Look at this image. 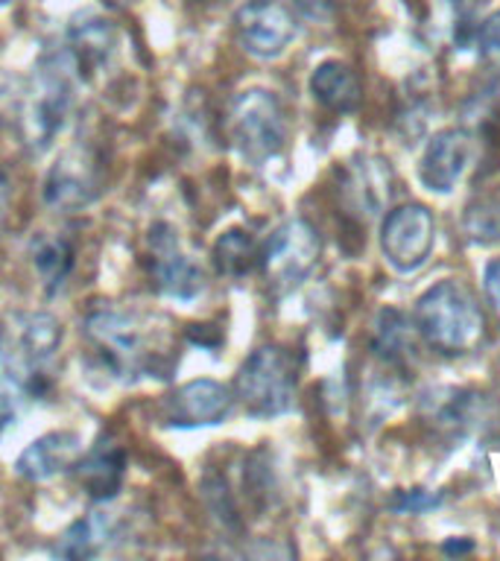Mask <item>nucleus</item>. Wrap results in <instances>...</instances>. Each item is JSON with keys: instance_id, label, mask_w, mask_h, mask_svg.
I'll return each mask as SVG.
<instances>
[{"instance_id": "f03ea898", "label": "nucleus", "mask_w": 500, "mask_h": 561, "mask_svg": "<svg viewBox=\"0 0 500 561\" xmlns=\"http://www.w3.org/2000/svg\"><path fill=\"white\" fill-rule=\"evenodd\" d=\"M82 333L94 351L96 363L114 380L135 383L158 368L161 354L149 345L140 319L121 307H94L82 322Z\"/></svg>"}, {"instance_id": "6ab92c4d", "label": "nucleus", "mask_w": 500, "mask_h": 561, "mask_svg": "<svg viewBox=\"0 0 500 561\" xmlns=\"http://www.w3.org/2000/svg\"><path fill=\"white\" fill-rule=\"evenodd\" d=\"M33 266L47 296L61 293L73 272V245L59 234H42L33 243Z\"/></svg>"}, {"instance_id": "4be33fe9", "label": "nucleus", "mask_w": 500, "mask_h": 561, "mask_svg": "<svg viewBox=\"0 0 500 561\" xmlns=\"http://www.w3.org/2000/svg\"><path fill=\"white\" fill-rule=\"evenodd\" d=\"M407 340H410V331H407V319H404L398 310H384L377 316V328H375V351L377 357L389 359H401V354L407 351Z\"/></svg>"}, {"instance_id": "b1692460", "label": "nucleus", "mask_w": 500, "mask_h": 561, "mask_svg": "<svg viewBox=\"0 0 500 561\" xmlns=\"http://www.w3.org/2000/svg\"><path fill=\"white\" fill-rule=\"evenodd\" d=\"M24 407V383L12 375H0V433L15 424Z\"/></svg>"}, {"instance_id": "f3484780", "label": "nucleus", "mask_w": 500, "mask_h": 561, "mask_svg": "<svg viewBox=\"0 0 500 561\" xmlns=\"http://www.w3.org/2000/svg\"><path fill=\"white\" fill-rule=\"evenodd\" d=\"M310 94L328 112L349 114L363 100V88H360L357 73L345 61L328 59L316 65V70L310 73Z\"/></svg>"}, {"instance_id": "39448f33", "label": "nucleus", "mask_w": 500, "mask_h": 561, "mask_svg": "<svg viewBox=\"0 0 500 561\" xmlns=\"http://www.w3.org/2000/svg\"><path fill=\"white\" fill-rule=\"evenodd\" d=\"M228 138L249 164H263L287 144V121L279 96L266 88H249L228 112Z\"/></svg>"}, {"instance_id": "cd10ccee", "label": "nucleus", "mask_w": 500, "mask_h": 561, "mask_svg": "<svg viewBox=\"0 0 500 561\" xmlns=\"http://www.w3.org/2000/svg\"><path fill=\"white\" fill-rule=\"evenodd\" d=\"M9 196H12V191H9V179H7V173L0 170V219L7 217Z\"/></svg>"}, {"instance_id": "412c9836", "label": "nucleus", "mask_w": 500, "mask_h": 561, "mask_svg": "<svg viewBox=\"0 0 500 561\" xmlns=\"http://www.w3.org/2000/svg\"><path fill=\"white\" fill-rule=\"evenodd\" d=\"M105 541H109V526H105L103 517H82L70 529H65V535L53 547V556H59V559H91V556L103 550Z\"/></svg>"}, {"instance_id": "f257e3e1", "label": "nucleus", "mask_w": 500, "mask_h": 561, "mask_svg": "<svg viewBox=\"0 0 500 561\" xmlns=\"http://www.w3.org/2000/svg\"><path fill=\"white\" fill-rule=\"evenodd\" d=\"M416 328L430 348L447 357L468 354L486 336V319L474 296L454 278H445L419 298Z\"/></svg>"}, {"instance_id": "1a4fd4ad", "label": "nucleus", "mask_w": 500, "mask_h": 561, "mask_svg": "<svg viewBox=\"0 0 500 561\" xmlns=\"http://www.w3.org/2000/svg\"><path fill=\"white\" fill-rule=\"evenodd\" d=\"M436 243V222L424 205H401V208L389 210L380 228V249H384L386 261L393 263L395 270L410 275L428 263L430 252Z\"/></svg>"}, {"instance_id": "ddd939ff", "label": "nucleus", "mask_w": 500, "mask_h": 561, "mask_svg": "<svg viewBox=\"0 0 500 561\" xmlns=\"http://www.w3.org/2000/svg\"><path fill=\"white\" fill-rule=\"evenodd\" d=\"M59 345L61 324L50 313L21 316L9 340L0 331V359H15L30 375H42V368L56 357Z\"/></svg>"}, {"instance_id": "7ed1b4c3", "label": "nucleus", "mask_w": 500, "mask_h": 561, "mask_svg": "<svg viewBox=\"0 0 500 561\" xmlns=\"http://www.w3.org/2000/svg\"><path fill=\"white\" fill-rule=\"evenodd\" d=\"M79 77L82 73L68 47L44 53L35 68L33 85L24 96V117H21V135L30 147L44 149L65 126Z\"/></svg>"}, {"instance_id": "393cba45", "label": "nucleus", "mask_w": 500, "mask_h": 561, "mask_svg": "<svg viewBox=\"0 0 500 561\" xmlns=\"http://www.w3.org/2000/svg\"><path fill=\"white\" fill-rule=\"evenodd\" d=\"M474 42L480 47L482 59L500 68V9L498 12H491V15L474 30Z\"/></svg>"}, {"instance_id": "6e6552de", "label": "nucleus", "mask_w": 500, "mask_h": 561, "mask_svg": "<svg viewBox=\"0 0 500 561\" xmlns=\"http://www.w3.org/2000/svg\"><path fill=\"white\" fill-rule=\"evenodd\" d=\"M103 191V167L96 161L94 149L73 147L53 161L44 175V205L56 214H79L94 205Z\"/></svg>"}, {"instance_id": "dca6fc26", "label": "nucleus", "mask_w": 500, "mask_h": 561, "mask_svg": "<svg viewBox=\"0 0 500 561\" xmlns=\"http://www.w3.org/2000/svg\"><path fill=\"white\" fill-rule=\"evenodd\" d=\"M117 42H121L117 26L96 15L79 18L68 30V50L73 56V61H77L82 77L91 73V70L103 68L105 61L117 53Z\"/></svg>"}, {"instance_id": "9b49d317", "label": "nucleus", "mask_w": 500, "mask_h": 561, "mask_svg": "<svg viewBox=\"0 0 500 561\" xmlns=\"http://www.w3.org/2000/svg\"><path fill=\"white\" fill-rule=\"evenodd\" d=\"M235 410V392L219 380L196 377L167 394L164 424L179 430L217 427Z\"/></svg>"}, {"instance_id": "a211bd4d", "label": "nucleus", "mask_w": 500, "mask_h": 561, "mask_svg": "<svg viewBox=\"0 0 500 561\" xmlns=\"http://www.w3.org/2000/svg\"><path fill=\"white\" fill-rule=\"evenodd\" d=\"M389 184H393V173L389 167L380 161V158H366L349 170V179H345V196H349V205L357 214H377L389 202Z\"/></svg>"}, {"instance_id": "4468645a", "label": "nucleus", "mask_w": 500, "mask_h": 561, "mask_svg": "<svg viewBox=\"0 0 500 561\" xmlns=\"http://www.w3.org/2000/svg\"><path fill=\"white\" fill-rule=\"evenodd\" d=\"M73 480L94 503H109L121 494L123 477H126V450L112 436H100L94 447L77 456L70 465Z\"/></svg>"}, {"instance_id": "a878e982", "label": "nucleus", "mask_w": 500, "mask_h": 561, "mask_svg": "<svg viewBox=\"0 0 500 561\" xmlns=\"http://www.w3.org/2000/svg\"><path fill=\"white\" fill-rule=\"evenodd\" d=\"M482 284H486V296H489V301L500 313V261L489 263V270H486V278H482Z\"/></svg>"}, {"instance_id": "20e7f679", "label": "nucleus", "mask_w": 500, "mask_h": 561, "mask_svg": "<svg viewBox=\"0 0 500 561\" xmlns=\"http://www.w3.org/2000/svg\"><path fill=\"white\" fill-rule=\"evenodd\" d=\"M235 398L252 419H279L296 403V366L281 345H261L235 377Z\"/></svg>"}, {"instance_id": "bb28decb", "label": "nucleus", "mask_w": 500, "mask_h": 561, "mask_svg": "<svg viewBox=\"0 0 500 561\" xmlns=\"http://www.w3.org/2000/svg\"><path fill=\"white\" fill-rule=\"evenodd\" d=\"M293 3L302 15L314 18V21H322L331 12V0H293Z\"/></svg>"}, {"instance_id": "aec40b11", "label": "nucleus", "mask_w": 500, "mask_h": 561, "mask_svg": "<svg viewBox=\"0 0 500 561\" xmlns=\"http://www.w3.org/2000/svg\"><path fill=\"white\" fill-rule=\"evenodd\" d=\"M258 257H261V249L246 228H228L211 249V261H214L219 275H226V278L249 275L258 266Z\"/></svg>"}, {"instance_id": "0eeeda50", "label": "nucleus", "mask_w": 500, "mask_h": 561, "mask_svg": "<svg viewBox=\"0 0 500 561\" xmlns=\"http://www.w3.org/2000/svg\"><path fill=\"white\" fill-rule=\"evenodd\" d=\"M147 275L158 296L175 301H193L208 284L202 263L184 252L182 240L167 222H156L147 231Z\"/></svg>"}, {"instance_id": "9d476101", "label": "nucleus", "mask_w": 500, "mask_h": 561, "mask_svg": "<svg viewBox=\"0 0 500 561\" xmlns=\"http://www.w3.org/2000/svg\"><path fill=\"white\" fill-rule=\"evenodd\" d=\"M235 35L254 59H279L296 42L298 24L293 12L275 0H246L235 12Z\"/></svg>"}, {"instance_id": "f8f14e48", "label": "nucleus", "mask_w": 500, "mask_h": 561, "mask_svg": "<svg viewBox=\"0 0 500 561\" xmlns=\"http://www.w3.org/2000/svg\"><path fill=\"white\" fill-rule=\"evenodd\" d=\"M474 156H477V144L465 129L436 131L424 147V156H421V184L428 191L451 193L471 170Z\"/></svg>"}, {"instance_id": "c85d7f7f", "label": "nucleus", "mask_w": 500, "mask_h": 561, "mask_svg": "<svg viewBox=\"0 0 500 561\" xmlns=\"http://www.w3.org/2000/svg\"><path fill=\"white\" fill-rule=\"evenodd\" d=\"M112 7H129V3H135V0H109Z\"/></svg>"}, {"instance_id": "5701e85b", "label": "nucleus", "mask_w": 500, "mask_h": 561, "mask_svg": "<svg viewBox=\"0 0 500 561\" xmlns=\"http://www.w3.org/2000/svg\"><path fill=\"white\" fill-rule=\"evenodd\" d=\"M463 228L474 243H498L500 240V199H482L465 210Z\"/></svg>"}, {"instance_id": "423d86ee", "label": "nucleus", "mask_w": 500, "mask_h": 561, "mask_svg": "<svg viewBox=\"0 0 500 561\" xmlns=\"http://www.w3.org/2000/svg\"><path fill=\"white\" fill-rule=\"evenodd\" d=\"M322 254V240L316 234V228L305 219H289L284 226L272 231L266 245L261 249L258 266H261L263 278L275 293H289L296 289L302 280L310 278Z\"/></svg>"}, {"instance_id": "c756f323", "label": "nucleus", "mask_w": 500, "mask_h": 561, "mask_svg": "<svg viewBox=\"0 0 500 561\" xmlns=\"http://www.w3.org/2000/svg\"><path fill=\"white\" fill-rule=\"evenodd\" d=\"M7 3H12V0H0V7H7Z\"/></svg>"}, {"instance_id": "2eb2a0df", "label": "nucleus", "mask_w": 500, "mask_h": 561, "mask_svg": "<svg viewBox=\"0 0 500 561\" xmlns=\"http://www.w3.org/2000/svg\"><path fill=\"white\" fill-rule=\"evenodd\" d=\"M82 454L79 447V436L70 430H53L47 436H38L35 442L18 454L15 471L18 477H24L30 482L53 480L56 473L68 471L70 465L77 462V456Z\"/></svg>"}]
</instances>
